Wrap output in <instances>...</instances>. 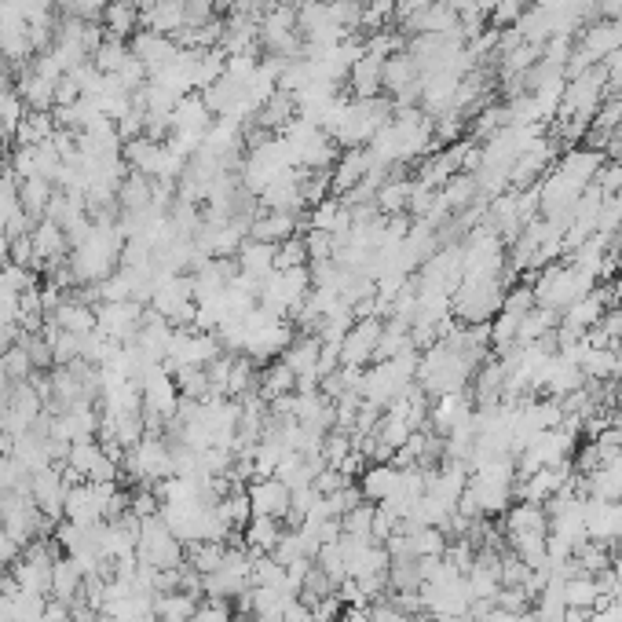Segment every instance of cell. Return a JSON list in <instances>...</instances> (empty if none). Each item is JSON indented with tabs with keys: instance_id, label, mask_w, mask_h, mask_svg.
Here are the masks:
<instances>
[{
	"instance_id": "1",
	"label": "cell",
	"mask_w": 622,
	"mask_h": 622,
	"mask_svg": "<svg viewBox=\"0 0 622 622\" xmlns=\"http://www.w3.org/2000/svg\"><path fill=\"white\" fill-rule=\"evenodd\" d=\"M74 253H70V271H74L77 286H96V282L110 279L121 264V253H125V231L110 220H96L88 227V235L81 242H74Z\"/></svg>"
},
{
	"instance_id": "2",
	"label": "cell",
	"mask_w": 622,
	"mask_h": 622,
	"mask_svg": "<svg viewBox=\"0 0 622 622\" xmlns=\"http://www.w3.org/2000/svg\"><path fill=\"white\" fill-rule=\"evenodd\" d=\"M472 366H480L472 355L458 352L451 344L436 341L429 352L418 359V381L421 392H429V396H462L465 385L472 381Z\"/></svg>"
},
{
	"instance_id": "3",
	"label": "cell",
	"mask_w": 622,
	"mask_h": 622,
	"mask_svg": "<svg viewBox=\"0 0 622 622\" xmlns=\"http://www.w3.org/2000/svg\"><path fill=\"white\" fill-rule=\"evenodd\" d=\"M531 290H535L538 308H553L557 315H564L571 304L582 301L593 290V279L586 271L575 268V264H549V268H542V275H538Z\"/></svg>"
},
{
	"instance_id": "4",
	"label": "cell",
	"mask_w": 622,
	"mask_h": 622,
	"mask_svg": "<svg viewBox=\"0 0 622 622\" xmlns=\"http://www.w3.org/2000/svg\"><path fill=\"white\" fill-rule=\"evenodd\" d=\"M505 293H509V286L502 279H462L451 297V315H458V322H465V326L491 322L502 311Z\"/></svg>"
},
{
	"instance_id": "5",
	"label": "cell",
	"mask_w": 622,
	"mask_h": 622,
	"mask_svg": "<svg viewBox=\"0 0 622 622\" xmlns=\"http://www.w3.org/2000/svg\"><path fill=\"white\" fill-rule=\"evenodd\" d=\"M311 293V271L308 268H275L268 279L260 282L257 301L260 308H268L271 315H290L297 311Z\"/></svg>"
},
{
	"instance_id": "6",
	"label": "cell",
	"mask_w": 622,
	"mask_h": 622,
	"mask_svg": "<svg viewBox=\"0 0 622 622\" xmlns=\"http://www.w3.org/2000/svg\"><path fill=\"white\" fill-rule=\"evenodd\" d=\"M118 494V483H92L81 480L66 491V509L63 516L77 527H92V524H107L110 520V502Z\"/></svg>"
},
{
	"instance_id": "7",
	"label": "cell",
	"mask_w": 622,
	"mask_h": 622,
	"mask_svg": "<svg viewBox=\"0 0 622 622\" xmlns=\"http://www.w3.org/2000/svg\"><path fill=\"white\" fill-rule=\"evenodd\" d=\"M121 469L129 472L132 480L147 483V487H154V483L169 480V476H176V458H172V447L161 436H143L136 447H132L129 454H125V462H121Z\"/></svg>"
},
{
	"instance_id": "8",
	"label": "cell",
	"mask_w": 622,
	"mask_h": 622,
	"mask_svg": "<svg viewBox=\"0 0 622 622\" xmlns=\"http://www.w3.org/2000/svg\"><path fill=\"white\" fill-rule=\"evenodd\" d=\"M136 560L147 568H180L183 564V542L169 531V524L158 516L140 520V542H136Z\"/></svg>"
},
{
	"instance_id": "9",
	"label": "cell",
	"mask_w": 622,
	"mask_h": 622,
	"mask_svg": "<svg viewBox=\"0 0 622 622\" xmlns=\"http://www.w3.org/2000/svg\"><path fill=\"white\" fill-rule=\"evenodd\" d=\"M220 355V341L216 333H205L198 326H176L169 344V355H165V370H187V366H209Z\"/></svg>"
},
{
	"instance_id": "10",
	"label": "cell",
	"mask_w": 622,
	"mask_h": 622,
	"mask_svg": "<svg viewBox=\"0 0 622 622\" xmlns=\"http://www.w3.org/2000/svg\"><path fill=\"white\" fill-rule=\"evenodd\" d=\"M249 571H253V553H249V549H227L224 564H220L213 575H205V579H202L205 597H216V601H231V597H242V593H249V590H253Z\"/></svg>"
},
{
	"instance_id": "11",
	"label": "cell",
	"mask_w": 622,
	"mask_h": 622,
	"mask_svg": "<svg viewBox=\"0 0 622 622\" xmlns=\"http://www.w3.org/2000/svg\"><path fill=\"white\" fill-rule=\"evenodd\" d=\"M143 319H147V311L140 301H103L96 308V330L118 344H129L140 333Z\"/></svg>"
},
{
	"instance_id": "12",
	"label": "cell",
	"mask_w": 622,
	"mask_h": 622,
	"mask_svg": "<svg viewBox=\"0 0 622 622\" xmlns=\"http://www.w3.org/2000/svg\"><path fill=\"white\" fill-rule=\"evenodd\" d=\"M381 326H385V322L370 319V315H366V319H355L352 326H348V333H344V341H341V366L363 370L370 359H377Z\"/></svg>"
},
{
	"instance_id": "13",
	"label": "cell",
	"mask_w": 622,
	"mask_h": 622,
	"mask_svg": "<svg viewBox=\"0 0 622 622\" xmlns=\"http://www.w3.org/2000/svg\"><path fill=\"white\" fill-rule=\"evenodd\" d=\"M66 491H70V483H66V476H63V465H48V469L33 472L30 498H33V505L48 516V520H59V516H63Z\"/></svg>"
},
{
	"instance_id": "14",
	"label": "cell",
	"mask_w": 622,
	"mask_h": 622,
	"mask_svg": "<svg viewBox=\"0 0 622 622\" xmlns=\"http://www.w3.org/2000/svg\"><path fill=\"white\" fill-rule=\"evenodd\" d=\"M582 520H586V535H590L593 542H622V502L586 498Z\"/></svg>"
},
{
	"instance_id": "15",
	"label": "cell",
	"mask_w": 622,
	"mask_h": 622,
	"mask_svg": "<svg viewBox=\"0 0 622 622\" xmlns=\"http://www.w3.org/2000/svg\"><path fill=\"white\" fill-rule=\"evenodd\" d=\"M132 55L143 63V70H147V77L158 74L161 66H169L176 55H180V44H176V37H165V33H154V30H140L132 33Z\"/></svg>"
},
{
	"instance_id": "16",
	"label": "cell",
	"mask_w": 622,
	"mask_h": 622,
	"mask_svg": "<svg viewBox=\"0 0 622 622\" xmlns=\"http://www.w3.org/2000/svg\"><path fill=\"white\" fill-rule=\"evenodd\" d=\"M103 418L96 414L92 403H77V407H66L55 414V436L66 443H81V440H96Z\"/></svg>"
},
{
	"instance_id": "17",
	"label": "cell",
	"mask_w": 622,
	"mask_h": 622,
	"mask_svg": "<svg viewBox=\"0 0 622 622\" xmlns=\"http://www.w3.org/2000/svg\"><path fill=\"white\" fill-rule=\"evenodd\" d=\"M249 505H253V513L257 516H290V505H293V491L290 483H282L279 476H264L249 487Z\"/></svg>"
},
{
	"instance_id": "18",
	"label": "cell",
	"mask_w": 622,
	"mask_h": 622,
	"mask_svg": "<svg viewBox=\"0 0 622 622\" xmlns=\"http://www.w3.org/2000/svg\"><path fill=\"white\" fill-rule=\"evenodd\" d=\"M235 264H238V275H246L249 282H264L275 271V257H279V246H271V242H257V238H246L242 249L235 253Z\"/></svg>"
},
{
	"instance_id": "19",
	"label": "cell",
	"mask_w": 622,
	"mask_h": 622,
	"mask_svg": "<svg viewBox=\"0 0 622 622\" xmlns=\"http://www.w3.org/2000/svg\"><path fill=\"white\" fill-rule=\"evenodd\" d=\"M172 333H176V326H172L169 319H161V315H147L140 326V333L132 337L129 344H136L151 363H165V355H169V344H172Z\"/></svg>"
},
{
	"instance_id": "20",
	"label": "cell",
	"mask_w": 622,
	"mask_h": 622,
	"mask_svg": "<svg viewBox=\"0 0 622 622\" xmlns=\"http://www.w3.org/2000/svg\"><path fill=\"white\" fill-rule=\"evenodd\" d=\"M502 531L509 538H516V535H549L546 505H535V502L509 505V509H505V520H502Z\"/></svg>"
},
{
	"instance_id": "21",
	"label": "cell",
	"mask_w": 622,
	"mask_h": 622,
	"mask_svg": "<svg viewBox=\"0 0 622 622\" xmlns=\"http://www.w3.org/2000/svg\"><path fill=\"white\" fill-rule=\"evenodd\" d=\"M319 359H322V341L315 333H304V337L290 341V348L282 352V363L297 374V381H301V377H319Z\"/></svg>"
},
{
	"instance_id": "22",
	"label": "cell",
	"mask_w": 622,
	"mask_h": 622,
	"mask_svg": "<svg viewBox=\"0 0 622 622\" xmlns=\"http://www.w3.org/2000/svg\"><path fill=\"white\" fill-rule=\"evenodd\" d=\"M48 322H55L59 330H70V333H81V337H88V333L96 330V308L92 304H85L81 297H66L59 308L48 315Z\"/></svg>"
},
{
	"instance_id": "23",
	"label": "cell",
	"mask_w": 622,
	"mask_h": 622,
	"mask_svg": "<svg viewBox=\"0 0 622 622\" xmlns=\"http://www.w3.org/2000/svg\"><path fill=\"white\" fill-rule=\"evenodd\" d=\"M396 483H399L396 465L392 462H374L370 469H363V483H359V491H363V498L370 505H381L396 494Z\"/></svg>"
},
{
	"instance_id": "24",
	"label": "cell",
	"mask_w": 622,
	"mask_h": 622,
	"mask_svg": "<svg viewBox=\"0 0 622 622\" xmlns=\"http://www.w3.org/2000/svg\"><path fill=\"white\" fill-rule=\"evenodd\" d=\"M246 531V549L249 553H275V546L282 542V520H275V516H249V524L242 527Z\"/></svg>"
},
{
	"instance_id": "25",
	"label": "cell",
	"mask_w": 622,
	"mask_h": 622,
	"mask_svg": "<svg viewBox=\"0 0 622 622\" xmlns=\"http://www.w3.org/2000/svg\"><path fill=\"white\" fill-rule=\"evenodd\" d=\"M472 385H476V403L483 407H498L505 396V366L502 359H491V363H483L472 377Z\"/></svg>"
},
{
	"instance_id": "26",
	"label": "cell",
	"mask_w": 622,
	"mask_h": 622,
	"mask_svg": "<svg viewBox=\"0 0 622 622\" xmlns=\"http://www.w3.org/2000/svg\"><path fill=\"white\" fill-rule=\"evenodd\" d=\"M81 590H85V571L77 568L74 557H59L52 568V597L55 601H66L74 604L77 597H81Z\"/></svg>"
},
{
	"instance_id": "27",
	"label": "cell",
	"mask_w": 622,
	"mask_h": 622,
	"mask_svg": "<svg viewBox=\"0 0 622 622\" xmlns=\"http://www.w3.org/2000/svg\"><path fill=\"white\" fill-rule=\"evenodd\" d=\"M564 608H579V612H597L601 608V590H597V579L593 575H568L564 579Z\"/></svg>"
},
{
	"instance_id": "28",
	"label": "cell",
	"mask_w": 622,
	"mask_h": 622,
	"mask_svg": "<svg viewBox=\"0 0 622 622\" xmlns=\"http://www.w3.org/2000/svg\"><path fill=\"white\" fill-rule=\"evenodd\" d=\"M352 92L355 99H370L381 92V77H385V59H377V55H370L363 48V59L352 66Z\"/></svg>"
},
{
	"instance_id": "29",
	"label": "cell",
	"mask_w": 622,
	"mask_h": 622,
	"mask_svg": "<svg viewBox=\"0 0 622 622\" xmlns=\"http://www.w3.org/2000/svg\"><path fill=\"white\" fill-rule=\"evenodd\" d=\"M52 198H55V183L52 180H41V176L19 180V202H22V209L30 213V220H44Z\"/></svg>"
},
{
	"instance_id": "30",
	"label": "cell",
	"mask_w": 622,
	"mask_h": 622,
	"mask_svg": "<svg viewBox=\"0 0 622 622\" xmlns=\"http://www.w3.org/2000/svg\"><path fill=\"white\" fill-rule=\"evenodd\" d=\"M257 392L264 396V403L282 399V396H293V392H297V374H293L290 366L279 359V363H271L268 370H260Z\"/></svg>"
},
{
	"instance_id": "31",
	"label": "cell",
	"mask_w": 622,
	"mask_h": 622,
	"mask_svg": "<svg viewBox=\"0 0 622 622\" xmlns=\"http://www.w3.org/2000/svg\"><path fill=\"white\" fill-rule=\"evenodd\" d=\"M136 22H140V8L132 0H107V11H103V26H107V37H132L136 33Z\"/></svg>"
},
{
	"instance_id": "32",
	"label": "cell",
	"mask_w": 622,
	"mask_h": 622,
	"mask_svg": "<svg viewBox=\"0 0 622 622\" xmlns=\"http://www.w3.org/2000/svg\"><path fill=\"white\" fill-rule=\"evenodd\" d=\"M249 238H257V242H271V246H282L286 238H293V213H275V209H268L264 216L253 220Z\"/></svg>"
},
{
	"instance_id": "33",
	"label": "cell",
	"mask_w": 622,
	"mask_h": 622,
	"mask_svg": "<svg viewBox=\"0 0 622 622\" xmlns=\"http://www.w3.org/2000/svg\"><path fill=\"white\" fill-rule=\"evenodd\" d=\"M198 597H191V593L183 590H172V593H161V597H154V615H158L161 622H187L194 615V608H198Z\"/></svg>"
},
{
	"instance_id": "34",
	"label": "cell",
	"mask_w": 622,
	"mask_h": 622,
	"mask_svg": "<svg viewBox=\"0 0 622 622\" xmlns=\"http://www.w3.org/2000/svg\"><path fill=\"white\" fill-rule=\"evenodd\" d=\"M216 516L224 520L231 531L249 524V516H253V505H249V491H227L220 494V502H216Z\"/></svg>"
},
{
	"instance_id": "35",
	"label": "cell",
	"mask_w": 622,
	"mask_h": 622,
	"mask_svg": "<svg viewBox=\"0 0 622 622\" xmlns=\"http://www.w3.org/2000/svg\"><path fill=\"white\" fill-rule=\"evenodd\" d=\"M586 498H601V502H622V472L612 465H601L597 472L586 476Z\"/></svg>"
},
{
	"instance_id": "36",
	"label": "cell",
	"mask_w": 622,
	"mask_h": 622,
	"mask_svg": "<svg viewBox=\"0 0 622 622\" xmlns=\"http://www.w3.org/2000/svg\"><path fill=\"white\" fill-rule=\"evenodd\" d=\"M410 194H414V180H399V183H381L374 194V205L385 216H399L403 209H410Z\"/></svg>"
},
{
	"instance_id": "37",
	"label": "cell",
	"mask_w": 622,
	"mask_h": 622,
	"mask_svg": "<svg viewBox=\"0 0 622 622\" xmlns=\"http://www.w3.org/2000/svg\"><path fill=\"white\" fill-rule=\"evenodd\" d=\"M227 557V542H191V549H187V560H191V568L198 571V575H213L220 564H224Z\"/></svg>"
},
{
	"instance_id": "38",
	"label": "cell",
	"mask_w": 622,
	"mask_h": 622,
	"mask_svg": "<svg viewBox=\"0 0 622 622\" xmlns=\"http://www.w3.org/2000/svg\"><path fill=\"white\" fill-rule=\"evenodd\" d=\"M132 59V48L125 41H118V37H110V41H103L92 52V66H96L99 74H121V66Z\"/></svg>"
},
{
	"instance_id": "39",
	"label": "cell",
	"mask_w": 622,
	"mask_h": 622,
	"mask_svg": "<svg viewBox=\"0 0 622 622\" xmlns=\"http://www.w3.org/2000/svg\"><path fill=\"white\" fill-rule=\"evenodd\" d=\"M341 531L344 535H355V538H374V505L359 502L352 513H344L341 516Z\"/></svg>"
},
{
	"instance_id": "40",
	"label": "cell",
	"mask_w": 622,
	"mask_h": 622,
	"mask_svg": "<svg viewBox=\"0 0 622 622\" xmlns=\"http://www.w3.org/2000/svg\"><path fill=\"white\" fill-rule=\"evenodd\" d=\"M494 604H498L502 612H509V615L531 612V608H527V604H531V597H527L524 586H502V590H498V597H494Z\"/></svg>"
},
{
	"instance_id": "41",
	"label": "cell",
	"mask_w": 622,
	"mask_h": 622,
	"mask_svg": "<svg viewBox=\"0 0 622 622\" xmlns=\"http://www.w3.org/2000/svg\"><path fill=\"white\" fill-rule=\"evenodd\" d=\"M187 622H235V615H231V608H227L224 601H216V597H205L198 608H194V615Z\"/></svg>"
},
{
	"instance_id": "42",
	"label": "cell",
	"mask_w": 622,
	"mask_h": 622,
	"mask_svg": "<svg viewBox=\"0 0 622 622\" xmlns=\"http://www.w3.org/2000/svg\"><path fill=\"white\" fill-rule=\"evenodd\" d=\"M19 557H22V546L8 535V531H0V568H15Z\"/></svg>"
},
{
	"instance_id": "43",
	"label": "cell",
	"mask_w": 622,
	"mask_h": 622,
	"mask_svg": "<svg viewBox=\"0 0 622 622\" xmlns=\"http://www.w3.org/2000/svg\"><path fill=\"white\" fill-rule=\"evenodd\" d=\"M41 622H74V608H70L66 601L48 597V604H44V612H41Z\"/></svg>"
},
{
	"instance_id": "44",
	"label": "cell",
	"mask_w": 622,
	"mask_h": 622,
	"mask_svg": "<svg viewBox=\"0 0 622 622\" xmlns=\"http://www.w3.org/2000/svg\"><path fill=\"white\" fill-rule=\"evenodd\" d=\"M213 4H216V8H224V11H231V8H235V4H238V0H213Z\"/></svg>"
},
{
	"instance_id": "45",
	"label": "cell",
	"mask_w": 622,
	"mask_h": 622,
	"mask_svg": "<svg viewBox=\"0 0 622 622\" xmlns=\"http://www.w3.org/2000/svg\"><path fill=\"white\" fill-rule=\"evenodd\" d=\"M612 469H615V472H622V447H619V454H615V458H612Z\"/></svg>"
},
{
	"instance_id": "46",
	"label": "cell",
	"mask_w": 622,
	"mask_h": 622,
	"mask_svg": "<svg viewBox=\"0 0 622 622\" xmlns=\"http://www.w3.org/2000/svg\"><path fill=\"white\" fill-rule=\"evenodd\" d=\"M96 622H110V619H103V615H99V619H96Z\"/></svg>"
}]
</instances>
